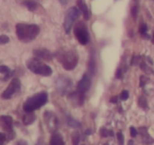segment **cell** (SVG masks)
<instances>
[{
	"label": "cell",
	"instance_id": "6da1fadb",
	"mask_svg": "<svg viewBox=\"0 0 154 145\" xmlns=\"http://www.w3.org/2000/svg\"><path fill=\"white\" fill-rule=\"evenodd\" d=\"M40 32V28L37 24H18L16 26V33L18 38L23 43H29L37 37Z\"/></svg>",
	"mask_w": 154,
	"mask_h": 145
},
{
	"label": "cell",
	"instance_id": "7a4b0ae2",
	"mask_svg": "<svg viewBox=\"0 0 154 145\" xmlns=\"http://www.w3.org/2000/svg\"><path fill=\"white\" fill-rule=\"evenodd\" d=\"M48 102L47 92H40L29 98L23 104V110L26 112H34L35 110L42 107Z\"/></svg>",
	"mask_w": 154,
	"mask_h": 145
},
{
	"label": "cell",
	"instance_id": "3957f363",
	"mask_svg": "<svg viewBox=\"0 0 154 145\" xmlns=\"http://www.w3.org/2000/svg\"><path fill=\"white\" fill-rule=\"evenodd\" d=\"M57 60L62 64L66 70H73L78 63V56L74 51H61L57 52Z\"/></svg>",
	"mask_w": 154,
	"mask_h": 145
},
{
	"label": "cell",
	"instance_id": "277c9868",
	"mask_svg": "<svg viewBox=\"0 0 154 145\" xmlns=\"http://www.w3.org/2000/svg\"><path fill=\"white\" fill-rule=\"evenodd\" d=\"M26 67L32 72L39 75H42V76H49V75L52 74V69L48 65H45L43 62H41L40 60H38V58H33V60H28Z\"/></svg>",
	"mask_w": 154,
	"mask_h": 145
},
{
	"label": "cell",
	"instance_id": "5b68a950",
	"mask_svg": "<svg viewBox=\"0 0 154 145\" xmlns=\"http://www.w3.org/2000/svg\"><path fill=\"white\" fill-rule=\"evenodd\" d=\"M74 33L77 40L79 41V44H82V45H87L89 43V40H90V36H89V32L87 30V27L82 22H78L75 26Z\"/></svg>",
	"mask_w": 154,
	"mask_h": 145
},
{
	"label": "cell",
	"instance_id": "8992f818",
	"mask_svg": "<svg viewBox=\"0 0 154 145\" xmlns=\"http://www.w3.org/2000/svg\"><path fill=\"white\" fill-rule=\"evenodd\" d=\"M80 15V10L78 8H71L68 11L66 15V18H64V24H63V28L66 30V33H70L71 28L73 26V22L76 18H78V16Z\"/></svg>",
	"mask_w": 154,
	"mask_h": 145
},
{
	"label": "cell",
	"instance_id": "52a82bcc",
	"mask_svg": "<svg viewBox=\"0 0 154 145\" xmlns=\"http://www.w3.org/2000/svg\"><path fill=\"white\" fill-rule=\"evenodd\" d=\"M0 126L7 132V139L12 140L14 138V130H13V119L10 115H2L0 117Z\"/></svg>",
	"mask_w": 154,
	"mask_h": 145
},
{
	"label": "cell",
	"instance_id": "ba28073f",
	"mask_svg": "<svg viewBox=\"0 0 154 145\" xmlns=\"http://www.w3.org/2000/svg\"><path fill=\"white\" fill-rule=\"evenodd\" d=\"M55 86H56L57 91L59 92L61 95H63V94H66V92L70 90V88L72 87V81H71V79H69V77H66V76H63V75H61V76L57 77V79H56V82H55Z\"/></svg>",
	"mask_w": 154,
	"mask_h": 145
},
{
	"label": "cell",
	"instance_id": "9c48e42d",
	"mask_svg": "<svg viewBox=\"0 0 154 145\" xmlns=\"http://www.w3.org/2000/svg\"><path fill=\"white\" fill-rule=\"evenodd\" d=\"M20 87H21V84H20L19 79H16V77L13 79L11 83H10L9 87H8L7 89L5 90V92L2 93V98L8 100V98H13V96L20 90Z\"/></svg>",
	"mask_w": 154,
	"mask_h": 145
},
{
	"label": "cell",
	"instance_id": "30bf717a",
	"mask_svg": "<svg viewBox=\"0 0 154 145\" xmlns=\"http://www.w3.org/2000/svg\"><path fill=\"white\" fill-rule=\"evenodd\" d=\"M43 118H45V122L48 126V129L51 132H53V134L56 132V130L58 129V125H59L57 117L51 111H45Z\"/></svg>",
	"mask_w": 154,
	"mask_h": 145
},
{
	"label": "cell",
	"instance_id": "8fae6325",
	"mask_svg": "<svg viewBox=\"0 0 154 145\" xmlns=\"http://www.w3.org/2000/svg\"><path fill=\"white\" fill-rule=\"evenodd\" d=\"M90 87H91V79H90V76H89V74L86 73V74L82 76V79L79 81V83L77 84V91L85 93V92H87L90 89Z\"/></svg>",
	"mask_w": 154,
	"mask_h": 145
},
{
	"label": "cell",
	"instance_id": "7c38bea8",
	"mask_svg": "<svg viewBox=\"0 0 154 145\" xmlns=\"http://www.w3.org/2000/svg\"><path fill=\"white\" fill-rule=\"evenodd\" d=\"M69 98H70L71 103L75 106H82L85 102V93L79 91L73 92L69 95Z\"/></svg>",
	"mask_w": 154,
	"mask_h": 145
},
{
	"label": "cell",
	"instance_id": "4fadbf2b",
	"mask_svg": "<svg viewBox=\"0 0 154 145\" xmlns=\"http://www.w3.org/2000/svg\"><path fill=\"white\" fill-rule=\"evenodd\" d=\"M34 55L40 60H51L53 55L50 51L45 49H36L34 50Z\"/></svg>",
	"mask_w": 154,
	"mask_h": 145
},
{
	"label": "cell",
	"instance_id": "5bb4252c",
	"mask_svg": "<svg viewBox=\"0 0 154 145\" xmlns=\"http://www.w3.org/2000/svg\"><path fill=\"white\" fill-rule=\"evenodd\" d=\"M138 131L140 132L141 134V140H143V144H153L154 143V139H152L151 137L149 136L147 131V128L146 127H140L138 129Z\"/></svg>",
	"mask_w": 154,
	"mask_h": 145
},
{
	"label": "cell",
	"instance_id": "9a60e30c",
	"mask_svg": "<svg viewBox=\"0 0 154 145\" xmlns=\"http://www.w3.org/2000/svg\"><path fill=\"white\" fill-rule=\"evenodd\" d=\"M77 5H78V9L80 10V12L84 14L85 19H90V11L85 3V0H77Z\"/></svg>",
	"mask_w": 154,
	"mask_h": 145
},
{
	"label": "cell",
	"instance_id": "2e32d148",
	"mask_svg": "<svg viewBox=\"0 0 154 145\" xmlns=\"http://www.w3.org/2000/svg\"><path fill=\"white\" fill-rule=\"evenodd\" d=\"M51 145H64V141L61 134L58 132H54L51 138Z\"/></svg>",
	"mask_w": 154,
	"mask_h": 145
},
{
	"label": "cell",
	"instance_id": "e0dca14e",
	"mask_svg": "<svg viewBox=\"0 0 154 145\" xmlns=\"http://www.w3.org/2000/svg\"><path fill=\"white\" fill-rule=\"evenodd\" d=\"M36 119V115L34 114L33 112H26V114L23 115V123L24 125H30L32 124L33 122L35 121Z\"/></svg>",
	"mask_w": 154,
	"mask_h": 145
},
{
	"label": "cell",
	"instance_id": "ac0fdd59",
	"mask_svg": "<svg viewBox=\"0 0 154 145\" xmlns=\"http://www.w3.org/2000/svg\"><path fill=\"white\" fill-rule=\"evenodd\" d=\"M66 123H68V125L72 128H80L79 122H77L76 120H74L72 117H70V115H66Z\"/></svg>",
	"mask_w": 154,
	"mask_h": 145
},
{
	"label": "cell",
	"instance_id": "d6986e66",
	"mask_svg": "<svg viewBox=\"0 0 154 145\" xmlns=\"http://www.w3.org/2000/svg\"><path fill=\"white\" fill-rule=\"evenodd\" d=\"M23 5H26V8H28L30 11H35V10L38 8V3L37 2H34V1H32V0H24L23 1Z\"/></svg>",
	"mask_w": 154,
	"mask_h": 145
},
{
	"label": "cell",
	"instance_id": "ffe728a7",
	"mask_svg": "<svg viewBox=\"0 0 154 145\" xmlns=\"http://www.w3.org/2000/svg\"><path fill=\"white\" fill-rule=\"evenodd\" d=\"M0 73H2V74L5 75V76L3 77V79H7L8 77H10L11 71H10V69L8 68L7 66H0Z\"/></svg>",
	"mask_w": 154,
	"mask_h": 145
},
{
	"label": "cell",
	"instance_id": "44dd1931",
	"mask_svg": "<svg viewBox=\"0 0 154 145\" xmlns=\"http://www.w3.org/2000/svg\"><path fill=\"white\" fill-rule=\"evenodd\" d=\"M80 141V134L78 132H74L72 136V143L73 145H78Z\"/></svg>",
	"mask_w": 154,
	"mask_h": 145
},
{
	"label": "cell",
	"instance_id": "7402d4cb",
	"mask_svg": "<svg viewBox=\"0 0 154 145\" xmlns=\"http://www.w3.org/2000/svg\"><path fill=\"white\" fill-rule=\"evenodd\" d=\"M89 70H90L92 73L95 72V57H94V54L91 56L90 63H89Z\"/></svg>",
	"mask_w": 154,
	"mask_h": 145
},
{
	"label": "cell",
	"instance_id": "603a6c76",
	"mask_svg": "<svg viewBox=\"0 0 154 145\" xmlns=\"http://www.w3.org/2000/svg\"><path fill=\"white\" fill-rule=\"evenodd\" d=\"M100 134H101V137L106 138V137H112L114 134H113V131H112V130H109V129H106V128H103V129H100Z\"/></svg>",
	"mask_w": 154,
	"mask_h": 145
},
{
	"label": "cell",
	"instance_id": "cb8c5ba5",
	"mask_svg": "<svg viewBox=\"0 0 154 145\" xmlns=\"http://www.w3.org/2000/svg\"><path fill=\"white\" fill-rule=\"evenodd\" d=\"M138 105L143 109H147L148 108V103H147V100H146L143 96H140L138 98Z\"/></svg>",
	"mask_w": 154,
	"mask_h": 145
},
{
	"label": "cell",
	"instance_id": "d4e9b609",
	"mask_svg": "<svg viewBox=\"0 0 154 145\" xmlns=\"http://www.w3.org/2000/svg\"><path fill=\"white\" fill-rule=\"evenodd\" d=\"M9 37L7 36V35H1V36H0V44H1V45H5V44H8L9 43Z\"/></svg>",
	"mask_w": 154,
	"mask_h": 145
},
{
	"label": "cell",
	"instance_id": "484cf974",
	"mask_svg": "<svg viewBox=\"0 0 154 145\" xmlns=\"http://www.w3.org/2000/svg\"><path fill=\"white\" fill-rule=\"evenodd\" d=\"M117 139H118V142H119V145H124V142H125V139H124V134L122 132H117Z\"/></svg>",
	"mask_w": 154,
	"mask_h": 145
},
{
	"label": "cell",
	"instance_id": "4316f807",
	"mask_svg": "<svg viewBox=\"0 0 154 145\" xmlns=\"http://www.w3.org/2000/svg\"><path fill=\"white\" fill-rule=\"evenodd\" d=\"M7 140V136L5 134H2V132H0V145H5Z\"/></svg>",
	"mask_w": 154,
	"mask_h": 145
},
{
	"label": "cell",
	"instance_id": "83f0119b",
	"mask_svg": "<svg viewBox=\"0 0 154 145\" xmlns=\"http://www.w3.org/2000/svg\"><path fill=\"white\" fill-rule=\"evenodd\" d=\"M148 82H149V79H148L147 76H143H143H140V84H139V85H140V87H143Z\"/></svg>",
	"mask_w": 154,
	"mask_h": 145
},
{
	"label": "cell",
	"instance_id": "f1b7e54d",
	"mask_svg": "<svg viewBox=\"0 0 154 145\" xmlns=\"http://www.w3.org/2000/svg\"><path fill=\"white\" fill-rule=\"evenodd\" d=\"M129 98V92L127 91V90H124V91L122 92V94H120V98H122V101H126L128 100Z\"/></svg>",
	"mask_w": 154,
	"mask_h": 145
},
{
	"label": "cell",
	"instance_id": "f546056e",
	"mask_svg": "<svg viewBox=\"0 0 154 145\" xmlns=\"http://www.w3.org/2000/svg\"><path fill=\"white\" fill-rule=\"evenodd\" d=\"M140 68L143 69V70L145 71V72H150V73H152V72H153V71H151L149 68H148V66H147V65H146L143 62V63H140Z\"/></svg>",
	"mask_w": 154,
	"mask_h": 145
},
{
	"label": "cell",
	"instance_id": "4dcf8cb0",
	"mask_svg": "<svg viewBox=\"0 0 154 145\" xmlns=\"http://www.w3.org/2000/svg\"><path fill=\"white\" fill-rule=\"evenodd\" d=\"M147 30H148L147 26H146V24H141V26H140V29H139V32H140V34H141V35H145V34H146V32H147Z\"/></svg>",
	"mask_w": 154,
	"mask_h": 145
},
{
	"label": "cell",
	"instance_id": "1f68e13d",
	"mask_svg": "<svg viewBox=\"0 0 154 145\" xmlns=\"http://www.w3.org/2000/svg\"><path fill=\"white\" fill-rule=\"evenodd\" d=\"M137 12H138V8H137V5H135V7H133L132 8V16L134 18H136V16H137Z\"/></svg>",
	"mask_w": 154,
	"mask_h": 145
},
{
	"label": "cell",
	"instance_id": "d6a6232c",
	"mask_svg": "<svg viewBox=\"0 0 154 145\" xmlns=\"http://www.w3.org/2000/svg\"><path fill=\"white\" fill-rule=\"evenodd\" d=\"M130 134H131V137L135 138V137L137 136V134H138V132H137V130L135 129L134 127H131V128H130Z\"/></svg>",
	"mask_w": 154,
	"mask_h": 145
},
{
	"label": "cell",
	"instance_id": "836d02e7",
	"mask_svg": "<svg viewBox=\"0 0 154 145\" xmlns=\"http://www.w3.org/2000/svg\"><path fill=\"white\" fill-rule=\"evenodd\" d=\"M122 70L119 68L116 71V77H117V79H122Z\"/></svg>",
	"mask_w": 154,
	"mask_h": 145
},
{
	"label": "cell",
	"instance_id": "e575fe53",
	"mask_svg": "<svg viewBox=\"0 0 154 145\" xmlns=\"http://www.w3.org/2000/svg\"><path fill=\"white\" fill-rule=\"evenodd\" d=\"M111 102L112 103H117V96H114V98H111Z\"/></svg>",
	"mask_w": 154,
	"mask_h": 145
},
{
	"label": "cell",
	"instance_id": "d590c367",
	"mask_svg": "<svg viewBox=\"0 0 154 145\" xmlns=\"http://www.w3.org/2000/svg\"><path fill=\"white\" fill-rule=\"evenodd\" d=\"M17 145H28V144H26V142H22V141H20V142L17 143Z\"/></svg>",
	"mask_w": 154,
	"mask_h": 145
},
{
	"label": "cell",
	"instance_id": "8d00e7d4",
	"mask_svg": "<svg viewBox=\"0 0 154 145\" xmlns=\"http://www.w3.org/2000/svg\"><path fill=\"white\" fill-rule=\"evenodd\" d=\"M91 134V130H90V129L86 130V134H87V136H89V134Z\"/></svg>",
	"mask_w": 154,
	"mask_h": 145
},
{
	"label": "cell",
	"instance_id": "74e56055",
	"mask_svg": "<svg viewBox=\"0 0 154 145\" xmlns=\"http://www.w3.org/2000/svg\"><path fill=\"white\" fill-rule=\"evenodd\" d=\"M60 1H61L62 5H66V3H68V2H66V0H60Z\"/></svg>",
	"mask_w": 154,
	"mask_h": 145
},
{
	"label": "cell",
	"instance_id": "f35d334b",
	"mask_svg": "<svg viewBox=\"0 0 154 145\" xmlns=\"http://www.w3.org/2000/svg\"><path fill=\"white\" fill-rule=\"evenodd\" d=\"M128 145H133V141H132V140L129 141V142H128Z\"/></svg>",
	"mask_w": 154,
	"mask_h": 145
},
{
	"label": "cell",
	"instance_id": "ab89813d",
	"mask_svg": "<svg viewBox=\"0 0 154 145\" xmlns=\"http://www.w3.org/2000/svg\"><path fill=\"white\" fill-rule=\"evenodd\" d=\"M152 41L154 43V34H153V38H152Z\"/></svg>",
	"mask_w": 154,
	"mask_h": 145
},
{
	"label": "cell",
	"instance_id": "60d3db41",
	"mask_svg": "<svg viewBox=\"0 0 154 145\" xmlns=\"http://www.w3.org/2000/svg\"><path fill=\"white\" fill-rule=\"evenodd\" d=\"M103 145H109V144H107V143H106V144H103Z\"/></svg>",
	"mask_w": 154,
	"mask_h": 145
}]
</instances>
